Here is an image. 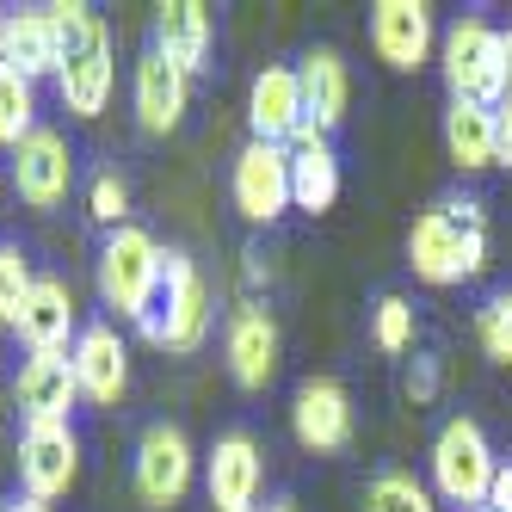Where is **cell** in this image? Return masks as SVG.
<instances>
[{
	"instance_id": "obj_23",
	"label": "cell",
	"mask_w": 512,
	"mask_h": 512,
	"mask_svg": "<svg viewBox=\"0 0 512 512\" xmlns=\"http://www.w3.org/2000/svg\"><path fill=\"white\" fill-rule=\"evenodd\" d=\"M445 155H451L463 173L494 167V105L451 99V112H445Z\"/></svg>"
},
{
	"instance_id": "obj_30",
	"label": "cell",
	"mask_w": 512,
	"mask_h": 512,
	"mask_svg": "<svg viewBox=\"0 0 512 512\" xmlns=\"http://www.w3.org/2000/svg\"><path fill=\"white\" fill-rule=\"evenodd\" d=\"M371 334H377L383 352H408V346H414V309H408V297H383Z\"/></svg>"
},
{
	"instance_id": "obj_12",
	"label": "cell",
	"mask_w": 512,
	"mask_h": 512,
	"mask_svg": "<svg viewBox=\"0 0 512 512\" xmlns=\"http://www.w3.org/2000/svg\"><path fill=\"white\" fill-rule=\"evenodd\" d=\"M68 364H75L81 401H93V408H118V401H124V389H130V346L118 340L112 321H87L75 334Z\"/></svg>"
},
{
	"instance_id": "obj_8",
	"label": "cell",
	"mask_w": 512,
	"mask_h": 512,
	"mask_svg": "<svg viewBox=\"0 0 512 512\" xmlns=\"http://www.w3.org/2000/svg\"><path fill=\"white\" fill-rule=\"evenodd\" d=\"M192 475H198V451L179 426L161 420L136 438V494H142V506H155V512L179 506L192 494Z\"/></svg>"
},
{
	"instance_id": "obj_19",
	"label": "cell",
	"mask_w": 512,
	"mask_h": 512,
	"mask_svg": "<svg viewBox=\"0 0 512 512\" xmlns=\"http://www.w3.org/2000/svg\"><path fill=\"white\" fill-rule=\"evenodd\" d=\"M210 44H216V25H210V7H198V0H167L155 13V50L173 68H186V75L210 68Z\"/></svg>"
},
{
	"instance_id": "obj_7",
	"label": "cell",
	"mask_w": 512,
	"mask_h": 512,
	"mask_svg": "<svg viewBox=\"0 0 512 512\" xmlns=\"http://www.w3.org/2000/svg\"><path fill=\"white\" fill-rule=\"evenodd\" d=\"M81 475V438L68 420H31L19 432V488L25 500H62Z\"/></svg>"
},
{
	"instance_id": "obj_29",
	"label": "cell",
	"mask_w": 512,
	"mask_h": 512,
	"mask_svg": "<svg viewBox=\"0 0 512 512\" xmlns=\"http://www.w3.org/2000/svg\"><path fill=\"white\" fill-rule=\"evenodd\" d=\"M87 216L105 229H124V216H130V186L118 173H99L93 186H87Z\"/></svg>"
},
{
	"instance_id": "obj_38",
	"label": "cell",
	"mask_w": 512,
	"mask_h": 512,
	"mask_svg": "<svg viewBox=\"0 0 512 512\" xmlns=\"http://www.w3.org/2000/svg\"><path fill=\"white\" fill-rule=\"evenodd\" d=\"M0 414H7V389H0Z\"/></svg>"
},
{
	"instance_id": "obj_25",
	"label": "cell",
	"mask_w": 512,
	"mask_h": 512,
	"mask_svg": "<svg viewBox=\"0 0 512 512\" xmlns=\"http://www.w3.org/2000/svg\"><path fill=\"white\" fill-rule=\"evenodd\" d=\"M31 130H38V87L0 62V149H19Z\"/></svg>"
},
{
	"instance_id": "obj_33",
	"label": "cell",
	"mask_w": 512,
	"mask_h": 512,
	"mask_svg": "<svg viewBox=\"0 0 512 512\" xmlns=\"http://www.w3.org/2000/svg\"><path fill=\"white\" fill-rule=\"evenodd\" d=\"M488 512H512V463L494 469V488H488Z\"/></svg>"
},
{
	"instance_id": "obj_1",
	"label": "cell",
	"mask_w": 512,
	"mask_h": 512,
	"mask_svg": "<svg viewBox=\"0 0 512 512\" xmlns=\"http://www.w3.org/2000/svg\"><path fill=\"white\" fill-rule=\"evenodd\" d=\"M56 25V44H62V68H56V93L75 118H99L105 99H112L118 81V62H112V31H105L99 13H87L81 0H56L44 7Z\"/></svg>"
},
{
	"instance_id": "obj_17",
	"label": "cell",
	"mask_w": 512,
	"mask_h": 512,
	"mask_svg": "<svg viewBox=\"0 0 512 512\" xmlns=\"http://www.w3.org/2000/svg\"><path fill=\"white\" fill-rule=\"evenodd\" d=\"M13 401H19L25 426L31 420H68V414H75V401H81L75 364H68L62 352H31L19 364V377H13Z\"/></svg>"
},
{
	"instance_id": "obj_16",
	"label": "cell",
	"mask_w": 512,
	"mask_h": 512,
	"mask_svg": "<svg viewBox=\"0 0 512 512\" xmlns=\"http://www.w3.org/2000/svg\"><path fill=\"white\" fill-rule=\"evenodd\" d=\"M186 105H192V75H186V68H173L149 44L142 62H136V124L149 130V136H167V130H179Z\"/></svg>"
},
{
	"instance_id": "obj_20",
	"label": "cell",
	"mask_w": 512,
	"mask_h": 512,
	"mask_svg": "<svg viewBox=\"0 0 512 512\" xmlns=\"http://www.w3.org/2000/svg\"><path fill=\"white\" fill-rule=\"evenodd\" d=\"M13 334H19L31 352H62L68 340L81 334V327H75V297H68L62 278H38V284H31L25 315H19Z\"/></svg>"
},
{
	"instance_id": "obj_4",
	"label": "cell",
	"mask_w": 512,
	"mask_h": 512,
	"mask_svg": "<svg viewBox=\"0 0 512 512\" xmlns=\"http://www.w3.org/2000/svg\"><path fill=\"white\" fill-rule=\"evenodd\" d=\"M438 75H445L451 99L469 105H500L506 93V44L488 19H457L438 38Z\"/></svg>"
},
{
	"instance_id": "obj_9",
	"label": "cell",
	"mask_w": 512,
	"mask_h": 512,
	"mask_svg": "<svg viewBox=\"0 0 512 512\" xmlns=\"http://www.w3.org/2000/svg\"><path fill=\"white\" fill-rule=\"evenodd\" d=\"M229 192H235V210L247 223H278L290 210V149L284 142H247L235 155Z\"/></svg>"
},
{
	"instance_id": "obj_21",
	"label": "cell",
	"mask_w": 512,
	"mask_h": 512,
	"mask_svg": "<svg viewBox=\"0 0 512 512\" xmlns=\"http://www.w3.org/2000/svg\"><path fill=\"white\" fill-rule=\"evenodd\" d=\"M0 62H7L13 75H25L31 87L62 68V44H56V25H50V13H44V7L7 13V50H0Z\"/></svg>"
},
{
	"instance_id": "obj_36",
	"label": "cell",
	"mask_w": 512,
	"mask_h": 512,
	"mask_svg": "<svg viewBox=\"0 0 512 512\" xmlns=\"http://www.w3.org/2000/svg\"><path fill=\"white\" fill-rule=\"evenodd\" d=\"M266 512H297V500H272V506H266Z\"/></svg>"
},
{
	"instance_id": "obj_31",
	"label": "cell",
	"mask_w": 512,
	"mask_h": 512,
	"mask_svg": "<svg viewBox=\"0 0 512 512\" xmlns=\"http://www.w3.org/2000/svg\"><path fill=\"white\" fill-rule=\"evenodd\" d=\"M494 167H512V99L494 105Z\"/></svg>"
},
{
	"instance_id": "obj_27",
	"label": "cell",
	"mask_w": 512,
	"mask_h": 512,
	"mask_svg": "<svg viewBox=\"0 0 512 512\" xmlns=\"http://www.w3.org/2000/svg\"><path fill=\"white\" fill-rule=\"evenodd\" d=\"M364 512H438V506H432V494L414 482V475L389 469V475H377V482L364 488Z\"/></svg>"
},
{
	"instance_id": "obj_14",
	"label": "cell",
	"mask_w": 512,
	"mask_h": 512,
	"mask_svg": "<svg viewBox=\"0 0 512 512\" xmlns=\"http://www.w3.org/2000/svg\"><path fill=\"white\" fill-rule=\"evenodd\" d=\"M290 432L297 445L315 451V457H334L352 445V395L334 383V377H309L290 401Z\"/></svg>"
},
{
	"instance_id": "obj_15",
	"label": "cell",
	"mask_w": 512,
	"mask_h": 512,
	"mask_svg": "<svg viewBox=\"0 0 512 512\" xmlns=\"http://www.w3.org/2000/svg\"><path fill=\"white\" fill-rule=\"evenodd\" d=\"M223 358H229V377L241 389H266L278 377V321L260 303H241L229 315V334H223Z\"/></svg>"
},
{
	"instance_id": "obj_6",
	"label": "cell",
	"mask_w": 512,
	"mask_h": 512,
	"mask_svg": "<svg viewBox=\"0 0 512 512\" xmlns=\"http://www.w3.org/2000/svg\"><path fill=\"white\" fill-rule=\"evenodd\" d=\"M494 445H488V432L475 426L469 414L445 420L432 438V488L445 494L451 506H488V488H494Z\"/></svg>"
},
{
	"instance_id": "obj_26",
	"label": "cell",
	"mask_w": 512,
	"mask_h": 512,
	"mask_svg": "<svg viewBox=\"0 0 512 512\" xmlns=\"http://www.w3.org/2000/svg\"><path fill=\"white\" fill-rule=\"evenodd\" d=\"M31 284H38V278H31L25 247H19V241H0V327H19Z\"/></svg>"
},
{
	"instance_id": "obj_18",
	"label": "cell",
	"mask_w": 512,
	"mask_h": 512,
	"mask_svg": "<svg viewBox=\"0 0 512 512\" xmlns=\"http://www.w3.org/2000/svg\"><path fill=\"white\" fill-rule=\"evenodd\" d=\"M309 112H303V87H297V68H260L247 87V124L253 142H290Z\"/></svg>"
},
{
	"instance_id": "obj_22",
	"label": "cell",
	"mask_w": 512,
	"mask_h": 512,
	"mask_svg": "<svg viewBox=\"0 0 512 512\" xmlns=\"http://www.w3.org/2000/svg\"><path fill=\"white\" fill-rule=\"evenodd\" d=\"M297 87H303V112H309V124H321V130H334L340 118H346V105H352V75H346V56L340 50H309L303 56V68H297Z\"/></svg>"
},
{
	"instance_id": "obj_2",
	"label": "cell",
	"mask_w": 512,
	"mask_h": 512,
	"mask_svg": "<svg viewBox=\"0 0 512 512\" xmlns=\"http://www.w3.org/2000/svg\"><path fill=\"white\" fill-rule=\"evenodd\" d=\"M408 266L420 284H463L488 266L482 204H438L408 229Z\"/></svg>"
},
{
	"instance_id": "obj_13",
	"label": "cell",
	"mask_w": 512,
	"mask_h": 512,
	"mask_svg": "<svg viewBox=\"0 0 512 512\" xmlns=\"http://www.w3.org/2000/svg\"><path fill=\"white\" fill-rule=\"evenodd\" d=\"M260 482H266V457L253 445V432H223L204 457V488L216 512H253L260 506Z\"/></svg>"
},
{
	"instance_id": "obj_10",
	"label": "cell",
	"mask_w": 512,
	"mask_h": 512,
	"mask_svg": "<svg viewBox=\"0 0 512 512\" xmlns=\"http://www.w3.org/2000/svg\"><path fill=\"white\" fill-rule=\"evenodd\" d=\"M75 186V155H68V136L62 130H31L19 149H13V192L31 210H56Z\"/></svg>"
},
{
	"instance_id": "obj_3",
	"label": "cell",
	"mask_w": 512,
	"mask_h": 512,
	"mask_svg": "<svg viewBox=\"0 0 512 512\" xmlns=\"http://www.w3.org/2000/svg\"><path fill=\"white\" fill-rule=\"evenodd\" d=\"M161 266L167 253L149 229H112L99 247V297L105 309H118L124 321H149L155 303H161Z\"/></svg>"
},
{
	"instance_id": "obj_37",
	"label": "cell",
	"mask_w": 512,
	"mask_h": 512,
	"mask_svg": "<svg viewBox=\"0 0 512 512\" xmlns=\"http://www.w3.org/2000/svg\"><path fill=\"white\" fill-rule=\"evenodd\" d=\"M0 50H7V13H0Z\"/></svg>"
},
{
	"instance_id": "obj_32",
	"label": "cell",
	"mask_w": 512,
	"mask_h": 512,
	"mask_svg": "<svg viewBox=\"0 0 512 512\" xmlns=\"http://www.w3.org/2000/svg\"><path fill=\"white\" fill-rule=\"evenodd\" d=\"M408 395H414V401H432V395H438V364H432V358H414V371H408Z\"/></svg>"
},
{
	"instance_id": "obj_28",
	"label": "cell",
	"mask_w": 512,
	"mask_h": 512,
	"mask_svg": "<svg viewBox=\"0 0 512 512\" xmlns=\"http://www.w3.org/2000/svg\"><path fill=\"white\" fill-rule=\"evenodd\" d=\"M475 340L494 364H512V290H494V297L475 309Z\"/></svg>"
},
{
	"instance_id": "obj_24",
	"label": "cell",
	"mask_w": 512,
	"mask_h": 512,
	"mask_svg": "<svg viewBox=\"0 0 512 512\" xmlns=\"http://www.w3.org/2000/svg\"><path fill=\"white\" fill-rule=\"evenodd\" d=\"M334 198H340V161H334V149L290 155V204L321 216V210H334Z\"/></svg>"
},
{
	"instance_id": "obj_35",
	"label": "cell",
	"mask_w": 512,
	"mask_h": 512,
	"mask_svg": "<svg viewBox=\"0 0 512 512\" xmlns=\"http://www.w3.org/2000/svg\"><path fill=\"white\" fill-rule=\"evenodd\" d=\"M0 512H50V506H44V500H25V494H19L13 506H0Z\"/></svg>"
},
{
	"instance_id": "obj_5",
	"label": "cell",
	"mask_w": 512,
	"mask_h": 512,
	"mask_svg": "<svg viewBox=\"0 0 512 512\" xmlns=\"http://www.w3.org/2000/svg\"><path fill=\"white\" fill-rule=\"evenodd\" d=\"M142 334L167 352H198L204 334H210V284L204 272L192 266V253L167 247V266H161V303L155 315L142 321Z\"/></svg>"
},
{
	"instance_id": "obj_39",
	"label": "cell",
	"mask_w": 512,
	"mask_h": 512,
	"mask_svg": "<svg viewBox=\"0 0 512 512\" xmlns=\"http://www.w3.org/2000/svg\"><path fill=\"white\" fill-rule=\"evenodd\" d=\"M475 512H488V506H475Z\"/></svg>"
},
{
	"instance_id": "obj_11",
	"label": "cell",
	"mask_w": 512,
	"mask_h": 512,
	"mask_svg": "<svg viewBox=\"0 0 512 512\" xmlns=\"http://www.w3.org/2000/svg\"><path fill=\"white\" fill-rule=\"evenodd\" d=\"M432 7L426 0H377L371 7V50L395 68V75H420L432 62Z\"/></svg>"
},
{
	"instance_id": "obj_34",
	"label": "cell",
	"mask_w": 512,
	"mask_h": 512,
	"mask_svg": "<svg viewBox=\"0 0 512 512\" xmlns=\"http://www.w3.org/2000/svg\"><path fill=\"white\" fill-rule=\"evenodd\" d=\"M500 44H506V93L500 99H512V31H500Z\"/></svg>"
}]
</instances>
